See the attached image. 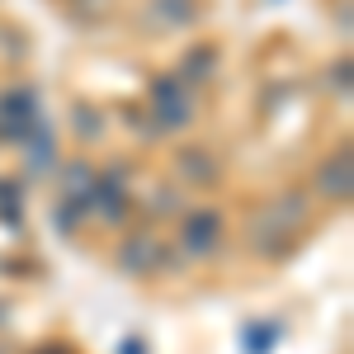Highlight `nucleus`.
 <instances>
[{
    "instance_id": "nucleus-2",
    "label": "nucleus",
    "mask_w": 354,
    "mask_h": 354,
    "mask_svg": "<svg viewBox=\"0 0 354 354\" xmlns=\"http://www.w3.org/2000/svg\"><path fill=\"white\" fill-rule=\"evenodd\" d=\"M33 113H38V100H33V90H10L5 100H0V133H19L24 123H33Z\"/></svg>"
},
{
    "instance_id": "nucleus-1",
    "label": "nucleus",
    "mask_w": 354,
    "mask_h": 354,
    "mask_svg": "<svg viewBox=\"0 0 354 354\" xmlns=\"http://www.w3.org/2000/svg\"><path fill=\"white\" fill-rule=\"evenodd\" d=\"M151 109H156V118L165 128H180L189 118V90H185V81L180 76H161L151 85Z\"/></svg>"
},
{
    "instance_id": "nucleus-3",
    "label": "nucleus",
    "mask_w": 354,
    "mask_h": 354,
    "mask_svg": "<svg viewBox=\"0 0 354 354\" xmlns=\"http://www.w3.org/2000/svg\"><path fill=\"white\" fill-rule=\"evenodd\" d=\"M322 189L330 194H350V151H340L335 161L322 170Z\"/></svg>"
},
{
    "instance_id": "nucleus-4",
    "label": "nucleus",
    "mask_w": 354,
    "mask_h": 354,
    "mask_svg": "<svg viewBox=\"0 0 354 354\" xmlns=\"http://www.w3.org/2000/svg\"><path fill=\"white\" fill-rule=\"evenodd\" d=\"M213 236H218V213H198V218L189 222V245L194 250H208Z\"/></svg>"
}]
</instances>
